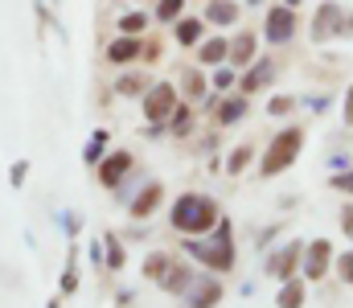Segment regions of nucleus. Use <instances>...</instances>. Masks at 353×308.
I'll return each mask as SVG.
<instances>
[{"instance_id":"f257e3e1","label":"nucleus","mask_w":353,"mask_h":308,"mask_svg":"<svg viewBox=\"0 0 353 308\" xmlns=\"http://www.w3.org/2000/svg\"><path fill=\"white\" fill-rule=\"evenodd\" d=\"M169 222H173V230L181 234H205V230H214L218 226V202L214 198H205V194H181L176 205L169 209Z\"/></svg>"},{"instance_id":"f03ea898","label":"nucleus","mask_w":353,"mask_h":308,"mask_svg":"<svg viewBox=\"0 0 353 308\" xmlns=\"http://www.w3.org/2000/svg\"><path fill=\"white\" fill-rule=\"evenodd\" d=\"M185 251L193 259H201L210 271H230L234 267V243H230V226L226 222H218V234L214 238H197L193 234V243H185Z\"/></svg>"},{"instance_id":"7ed1b4c3","label":"nucleus","mask_w":353,"mask_h":308,"mask_svg":"<svg viewBox=\"0 0 353 308\" xmlns=\"http://www.w3.org/2000/svg\"><path fill=\"white\" fill-rule=\"evenodd\" d=\"M300 144H304V132L300 127H288V132H279L271 144H267L263 161H259V173L263 177H275V173H283L296 156H300Z\"/></svg>"},{"instance_id":"20e7f679","label":"nucleus","mask_w":353,"mask_h":308,"mask_svg":"<svg viewBox=\"0 0 353 308\" xmlns=\"http://www.w3.org/2000/svg\"><path fill=\"white\" fill-rule=\"evenodd\" d=\"M140 99H144V119H157V123H161V119H169L176 111V87L173 83H157V87H148Z\"/></svg>"},{"instance_id":"39448f33","label":"nucleus","mask_w":353,"mask_h":308,"mask_svg":"<svg viewBox=\"0 0 353 308\" xmlns=\"http://www.w3.org/2000/svg\"><path fill=\"white\" fill-rule=\"evenodd\" d=\"M263 33L271 45H283V41H292V33H296V12H292V4H279V8H271L263 21Z\"/></svg>"},{"instance_id":"423d86ee","label":"nucleus","mask_w":353,"mask_h":308,"mask_svg":"<svg viewBox=\"0 0 353 308\" xmlns=\"http://www.w3.org/2000/svg\"><path fill=\"white\" fill-rule=\"evenodd\" d=\"M345 8H337V4H321V12H316V21H312V37L316 41H329L333 33H341V29H353V17H341Z\"/></svg>"},{"instance_id":"0eeeda50","label":"nucleus","mask_w":353,"mask_h":308,"mask_svg":"<svg viewBox=\"0 0 353 308\" xmlns=\"http://www.w3.org/2000/svg\"><path fill=\"white\" fill-rule=\"evenodd\" d=\"M329 259H333V243L329 238H312L308 251H304V280H325Z\"/></svg>"},{"instance_id":"6e6552de","label":"nucleus","mask_w":353,"mask_h":308,"mask_svg":"<svg viewBox=\"0 0 353 308\" xmlns=\"http://www.w3.org/2000/svg\"><path fill=\"white\" fill-rule=\"evenodd\" d=\"M218 300H222V280H214V276H197L189 284V292H185L189 308H214Z\"/></svg>"},{"instance_id":"1a4fd4ad","label":"nucleus","mask_w":353,"mask_h":308,"mask_svg":"<svg viewBox=\"0 0 353 308\" xmlns=\"http://www.w3.org/2000/svg\"><path fill=\"white\" fill-rule=\"evenodd\" d=\"M132 165H136V156H132V152H111V156L99 165V181L111 189V185H119V181L132 173Z\"/></svg>"},{"instance_id":"9d476101","label":"nucleus","mask_w":353,"mask_h":308,"mask_svg":"<svg viewBox=\"0 0 353 308\" xmlns=\"http://www.w3.org/2000/svg\"><path fill=\"white\" fill-rule=\"evenodd\" d=\"M300 259H304V247H300V243H288L279 255H271V259H267V271H271L275 280H292Z\"/></svg>"},{"instance_id":"9b49d317","label":"nucleus","mask_w":353,"mask_h":308,"mask_svg":"<svg viewBox=\"0 0 353 308\" xmlns=\"http://www.w3.org/2000/svg\"><path fill=\"white\" fill-rule=\"evenodd\" d=\"M271 74H275V62L271 58H259L247 74H243V95H255V91H263L267 83H271Z\"/></svg>"},{"instance_id":"f8f14e48","label":"nucleus","mask_w":353,"mask_h":308,"mask_svg":"<svg viewBox=\"0 0 353 308\" xmlns=\"http://www.w3.org/2000/svg\"><path fill=\"white\" fill-rule=\"evenodd\" d=\"M140 54H144V41H136V37H128V33L107 45V58H111V62H132V58H140Z\"/></svg>"},{"instance_id":"ddd939ff","label":"nucleus","mask_w":353,"mask_h":308,"mask_svg":"<svg viewBox=\"0 0 353 308\" xmlns=\"http://www.w3.org/2000/svg\"><path fill=\"white\" fill-rule=\"evenodd\" d=\"M304 292H308V280H304V276H292V280L279 288L275 308H300V305H304Z\"/></svg>"},{"instance_id":"4468645a","label":"nucleus","mask_w":353,"mask_h":308,"mask_svg":"<svg viewBox=\"0 0 353 308\" xmlns=\"http://www.w3.org/2000/svg\"><path fill=\"white\" fill-rule=\"evenodd\" d=\"M205 17H210L214 25H234V21H239V4H234V0H210V4H205Z\"/></svg>"},{"instance_id":"2eb2a0df","label":"nucleus","mask_w":353,"mask_h":308,"mask_svg":"<svg viewBox=\"0 0 353 308\" xmlns=\"http://www.w3.org/2000/svg\"><path fill=\"white\" fill-rule=\"evenodd\" d=\"M197 58H201L205 66H218V62H226V58H230V41H222V37H210V41H201Z\"/></svg>"},{"instance_id":"dca6fc26","label":"nucleus","mask_w":353,"mask_h":308,"mask_svg":"<svg viewBox=\"0 0 353 308\" xmlns=\"http://www.w3.org/2000/svg\"><path fill=\"white\" fill-rule=\"evenodd\" d=\"M161 198H165V189H161V185L152 181V185H148V189H144V194H140V198L132 202V218H148V214H152V209L161 205Z\"/></svg>"},{"instance_id":"f3484780","label":"nucleus","mask_w":353,"mask_h":308,"mask_svg":"<svg viewBox=\"0 0 353 308\" xmlns=\"http://www.w3.org/2000/svg\"><path fill=\"white\" fill-rule=\"evenodd\" d=\"M193 280H197V276H193L189 267H169V271H165V280H161V288H165V292H181V296H185Z\"/></svg>"},{"instance_id":"a211bd4d","label":"nucleus","mask_w":353,"mask_h":308,"mask_svg":"<svg viewBox=\"0 0 353 308\" xmlns=\"http://www.w3.org/2000/svg\"><path fill=\"white\" fill-rule=\"evenodd\" d=\"M255 58V33H243L239 41H230V62L234 66H247Z\"/></svg>"},{"instance_id":"6ab92c4d","label":"nucleus","mask_w":353,"mask_h":308,"mask_svg":"<svg viewBox=\"0 0 353 308\" xmlns=\"http://www.w3.org/2000/svg\"><path fill=\"white\" fill-rule=\"evenodd\" d=\"M243 115H247V95H234L218 107V123H239Z\"/></svg>"},{"instance_id":"aec40b11","label":"nucleus","mask_w":353,"mask_h":308,"mask_svg":"<svg viewBox=\"0 0 353 308\" xmlns=\"http://www.w3.org/2000/svg\"><path fill=\"white\" fill-rule=\"evenodd\" d=\"M197 41H201V21L197 17L176 21V45H197Z\"/></svg>"},{"instance_id":"412c9836","label":"nucleus","mask_w":353,"mask_h":308,"mask_svg":"<svg viewBox=\"0 0 353 308\" xmlns=\"http://www.w3.org/2000/svg\"><path fill=\"white\" fill-rule=\"evenodd\" d=\"M251 156H255V148H251V144H239V148L230 152V161H226V173H230V177H239V173L251 165Z\"/></svg>"},{"instance_id":"4be33fe9","label":"nucleus","mask_w":353,"mask_h":308,"mask_svg":"<svg viewBox=\"0 0 353 308\" xmlns=\"http://www.w3.org/2000/svg\"><path fill=\"white\" fill-rule=\"evenodd\" d=\"M169 267H173L169 255H148V259H144V276H148V280H165Z\"/></svg>"},{"instance_id":"5701e85b","label":"nucleus","mask_w":353,"mask_h":308,"mask_svg":"<svg viewBox=\"0 0 353 308\" xmlns=\"http://www.w3.org/2000/svg\"><path fill=\"white\" fill-rule=\"evenodd\" d=\"M103 243H107V251H103L107 267H111V271H119V267H123V243H119V238H103Z\"/></svg>"},{"instance_id":"b1692460","label":"nucleus","mask_w":353,"mask_h":308,"mask_svg":"<svg viewBox=\"0 0 353 308\" xmlns=\"http://www.w3.org/2000/svg\"><path fill=\"white\" fill-rule=\"evenodd\" d=\"M144 25H148V17L144 12H128V17H119V29L132 37V33H144Z\"/></svg>"},{"instance_id":"393cba45","label":"nucleus","mask_w":353,"mask_h":308,"mask_svg":"<svg viewBox=\"0 0 353 308\" xmlns=\"http://www.w3.org/2000/svg\"><path fill=\"white\" fill-rule=\"evenodd\" d=\"M115 91H119V95H144V79H140V74H123V79L115 83Z\"/></svg>"},{"instance_id":"a878e982","label":"nucleus","mask_w":353,"mask_h":308,"mask_svg":"<svg viewBox=\"0 0 353 308\" xmlns=\"http://www.w3.org/2000/svg\"><path fill=\"white\" fill-rule=\"evenodd\" d=\"M181 8H185V0H161V4H157V17H161V21H176Z\"/></svg>"},{"instance_id":"bb28decb","label":"nucleus","mask_w":353,"mask_h":308,"mask_svg":"<svg viewBox=\"0 0 353 308\" xmlns=\"http://www.w3.org/2000/svg\"><path fill=\"white\" fill-rule=\"evenodd\" d=\"M79 288V267H74V255H70V263H66V271H62V292L70 296Z\"/></svg>"},{"instance_id":"cd10ccee","label":"nucleus","mask_w":353,"mask_h":308,"mask_svg":"<svg viewBox=\"0 0 353 308\" xmlns=\"http://www.w3.org/2000/svg\"><path fill=\"white\" fill-rule=\"evenodd\" d=\"M103 144H107V132L99 127V132L90 136V144H87V161H99V156H103Z\"/></svg>"},{"instance_id":"c85d7f7f","label":"nucleus","mask_w":353,"mask_h":308,"mask_svg":"<svg viewBox=\"0 0 353 308\" xmlns=\"http://www.w3.org/2000/svg\"><path fill=\"white\" fill-rule=\"evenodd\" d=\"M185 91H189V95H205V83H201V74H197V70H189V74H185Z\"/></svg>"},{"instance_id":"c756f323","label":"nucleus","mask_w":353,"mask_h":308,"mask_svg":"<svg viewBox=\"0 0 353 308\" xmlns=\"http://www.w3.org/2000/svg\"><path fill=\"white\" fill-rule=\"evenodd\" d=\"M337 271H341V280H350L353 284V251H345V255L337 259Z\"/></svg>"},{"instance_id":"7c9ffc66","label":"nucleus","mask_w":353,"mask_h":308,"mask_svg":"<svg viewBox=\"0 0 353 308\" xmlns=\"http://www.w3.org/2000/svg\"><path fill=\"white\" fill-rule=\"evenodd\" d=\"M267 111H271V115H288V111H292V99H288V95H279V99L267 103Z\"/></svg>"},{"instance_id":"2f4dec72","label":"nucleus","mask_w":353,"mask_h":308,"mask_svg":"<svg viewBox=\"0 0 353 308\" xmlns=\"http://www.w3.org/2000/svg\"><path fill=\"white\" fill-rule=\"evenodd\" d=\"M329 185H333V189H341V194H350V198H353V173H345V177H333Z\"/></svg>"},{"instance_id":"473e14b6","label":"nucleus","mask_w":353,"mask_h":308,"mask_svg":"<svg viewBox=\"0 0 353 308\" xmlns=\"http://www.w3.org/2000/svg\"><path fill=\"white\" fill-rule=\"evenodd\" d=\"M185 127H189V111H185V107H176V111H173V132H185Z\"/></svg>"},{"instance_id":"72a5a7b5","label":"nucleus","mask_w":353,"mask_h":308,"mask_svg":"<svg viewBox=\"0 0 353 308\" xmlns=\"http://www.w3.org/2000/svg\"><path fill=\"white\" fill-rule=\"evenodd\" d=\"M25 169H29V165H25V161H17V165L8 169V181H12V185H21V181H25Z\"/></svg>"},{"instance_id":"f704fd0d","label":"nucleus","mask_w":353,"mask_h":308,"mask_svg":"<svg viewBox=\"0 0 353 308\" xmlns=\"http://www.w3.org/2000/svg\"><path fill=\"white\" fill-rule=\"evenodd\" d=\"M230 83H234V74H230V70H218V74H214V87H230Z\"/></svg>"},{"instance_id":"c9c22d12","label":"nucleus","mask_w":353,"mask_h":308,"mask_svg":"<svg viewBox=\"0 0 353 308\" xmlns=\"http://www.w3.org/2000/svg\"><path fill=\"white\" fill-rule=\"evenodd\" d=\"M345 119L353 123V87H350V95H345Z\"/></svg>"},{"instance_id":"e433bc0d","label":"nucleus","mask_w":353,"mask_h":308,"mask_svg":"<svg viewBox=\"0 0 353 308\" xmlns=\"http://www.w3.org/2000/svg\"><path fill=\"white\" fill-rule=\"evenodd\" d=\"M341 226H345V230L353 234V209H345V214H341Z\"/></svg>"},{"instance_id":"4c0bfd02","label":"nucleus","mask_w":353,"mask_h":308,"mask_svg":"<svg viewBox=\"0 0 353 308\" xmlns=\"http://www.w3.org/2000/svg\"><path fill=\"white\" fill-rule=\"evenodd\" d=\"M283 4H300V0H283Z\"/></svg>"}]
</instances>
